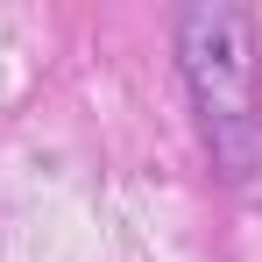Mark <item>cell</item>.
Instances as JSON below:
<instances>
[{
    "label": "cell",
    "mask_w": 262,
    "mask_h": 262,
    "mask_svg": "<svg viewBox=\"0 0 262 262\" xmlns=\"http://www.w3.org/2000/svg\"><path fill=\"white\" fill-rule=\"evenodd\" d=\"M184 85L220 177H255L262 163V85H255V14L234 0H199L177 21Z\"/></svg>",
    "instance_id": "obj_1"
}]
</instances>
